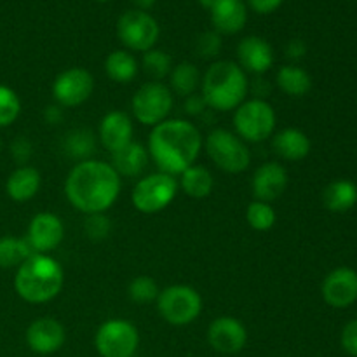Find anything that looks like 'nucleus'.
<instances>
[{
	"instance_id": "79ce46f5",
	"label": "nucleus",
	"mask_w": 357,
	"mask_h": 357,
	"mask_svg": "<svg viewBox=\"0 0 357 357\" xmlns=\"http://www.w3.org/2000/svg\"><path fill=\"white\" fill-rule=\"evenodd\" d=\"M44 117H45V122H47V124H52V126L59 124V122L63 121L61 107H59V105H54V107H52V105H49V107L45 108Z\"/></svg>"
},
{
	"instance_id": "c756f323",
	"label": "nucleus",
	"mask_w": 357,
	"mask_h": 357,
	"mask_svg": "<svg viewBox=\"0 0 357 357\" xmlns=\"http://www.w3.org/2000/svg\"><path fill=\"white\" fill-rule=\"evenodd\" d=\"M35 255L24 237H0V268L20 267L24 260Z\"/></svg>"
},
{
	"instance_id": "1a4fd4ad",
	"label": "nucleus",
	"mask_w": 357,
	"mask_h": 357,
	"mask_svg": "<svg viewBox=\"0 0 357 357\" xmlns=\"http://www.w3.org/2000/svg\"><path fill=\"white\" fill-rule=\"evenodd\" d=\"M131 110L139 124L155 128L169 117L173 110V93L162 82L152 80L143 84L132 96Z\"/></svg>"
},
{
	"instance_id": "7ed1b4c3",
	"label": "nucleus",
	"mask_w": 357,
	"mask_h": 357,
	"mask_svg": "<svg viewBox=\"0 0 357 357\" xmlns=\"http://www.w3.org/2000/svg\"><path fill=\"white\" fill-rule=\"evenodd\" d=\"M65 271L61 264L49 255H31L17 267L14 289L17 296L31 305L47 303L61 293Z\"/></svg>"
},
{
	"instance_id": "a18cd8bd",
	"label": "nucleus",
	"mask_w": 357,
	"mask_h": 357,
	"mask_svg": "<svg viewBox=\"0 0 357 357\" xmlns=\"http://www.w3.org/2000/svg\"><path fill=\"white\" fill-rule=\"evenodd\" d=\"M96 2H108V0H96Z\"/></svg>"
},
{
	"instance_id": "c85d7f7f",
	"label": "nucleus",
	"mask_w": 357,
	"mask_h": 357,
	"mask_svg": "<svg viewBox=\"0 0 357 357\" xmlns=\"http://www.w3.org/2000/svg\"><path fill=\"white\" fill-rule=\"evenodd\" d=\"M63 150H65L66 155L77 159L79 162L89 160L96 150V138L89 129H72L65 135Z\"/></svg>"
},
{
	"instance_id": "49530a36",
	"label": "nucleus",
	"mask_w": 357,
	"mask_h": 357,
	"mask_svg": "<svg viewBox=\"0 0 357 357\" xmlns=\"http://www.w3.org/2000/svg\"><path fill=\"white\" fill-rule=\"evenodd\" d=\"M0 152H2V142H0Z\"/></svg>"
},
{
	"instance_id": "58836bf2",
	"label": "nucleus",
	"mask_w": 357,
	"mask_h": 357,
	"mask_svg": "<svg viewBox=\"0 0 357 357\" xmlns=\"http://www.w3.org/2000/svg\"><path fill=\"white\" fill-rule=\"evenodd\" d=\"M206 108L208 107H206L201 94H190V96L185 98V112H187L188 115H192V117L204 114Z\"/></svg>"
},
{
	"instance_id": "f257e3e1",
	"label": "nucleus",
	"mask_w": 357,
	"mask_h": 357,
	"mask_svg": "<svg viewBox=\"0 0 357 357\" xmlns=\"http://www.w3.org/2000/svg\"><path fill=\"white\" fill-rule=\"evenodd\" d=\"M122 180L114 166L103 160H82L72 167L65 180L70 204L84 215L107 213L121 195Z\"/></svg>"
},
{
	"instance_id": "c03bdc74",
	"label": "nucleus",
	"mask_w": 357,
	"mask_h": 357,
	"mask_svg": "<svg viewBox=\"0 0 357 357\" xmlns=\"http://www.w3.org/2000/svg\"><path fill=\"white\" fill-rule=\"evenodd\" d=\"M218 2H220V0H199V3H201L204 9H209V10H211L213 7H215Z\"/></svg>"
},
{
	"instance_id": "0eeeda50",
	"label": "nucleus",
	"mask_w": 357,
	"mask_h": 357,
	"mask_svg": "<svg viewBox=\"0 0 357 357\" xmlns=\"http://www.w3.org/2000/svg\"><path fill=\"white\" fill-rule=\"evenodd\" d=\"M155 303L160 317L171 326L192 324L202 312V296L188 284H173L160 289Z\"/></svg>"
},
{
	"instance_id": "bb28decb",
	"label": "nucleus",
	"mask_w": 357,
	"mask_h": 357,
	"mask_svg": "<svg viewBox=\"0 0 357 357\" xmlns=\"http://www.w3.org/2000/svg\"><path fill=\"white\" fill-rule=\"evenodd\" d=\"M275 84L284 94L291 98H302L312 89V79L309 73L296 65L281 66L275 75Z\"/></svg>"
},
{
	"instance_id": "ddd939ff",
	"label": "nucleus",
	"mask_w": 357,
	"mask_h": 357,
	"mask_svg": "<svg viewBox=\"0 0 357 357\" xmlns=\"http://www.w3.org/2000/svg\"><path fill=\"white\" fill-rule=\"evenodd\" d=\"M24 239L35 255H49L65 239V225L54 213H38L31 218Z\"/></svg>"
},
{
	"instance_id": "20e7f679",
	"label": "nucleus",
	"mask_w": 357,
	"mask_h": 357,
	"mask_svg": "<svg viewBox=\"0 0 357 357\" xmlns=\"http://www.w3.org/2000/svg\"><path fill=\"white\" fill-rule=\"evenodd\" d=\"M248 91L246 72L234 61H215L201 79L202 100L215 112L236 110L246 101Z\"/></svg>"
},
{
	"instance_id": "7c9ffc66",
	"label": "nucleus",
	"mask_w": 357,
	"mask_h": 357,
	"mask_svg": "<svg viewBox=\"0 0 357 357\" xmlns=\"http://www.w3.org/2000/svg\"><path fill=\"white\" fill-rule=\"evenodd\" d=\"M142 66L146 75L152 77V80L160 82L162 79L169 77L171 70H173V59L160 49H150V51L143 52Z\"/></svg>"
},
{
	"instance_id": "aec40b11",
	"label": "nucleus",
	"mask_w": 357,
	"mask_h": 357,
	"mask_svg": "<svg viewBox=\"0 0 357 357\" xmlns=\"http://www.w3.org/2000/svg\"><path fill=\"white\" fill-rule=\"evenodd\" d=\"M211 21L216 33H239L248 21L246 3L243 0H220L211 9Z\"/></svg>"
},
{
	"instance_id": "39448f33",
	"label": "nucleus",
	"mask_w": 357,
	"mask_h": 357,
	"mask_svg": "<svg viewBox=\"0 0 357 357\" xmlns=\"http://www.w3.org/2000/svg\"><path fill=\"white\" fill-rule=\"evenodd\" d=\"M278 124L274 107L261 98H251L241 103L234 114L236 135L246 143H260L272 138Z\"/></svg>"
},
{
	"instance_id": "473e14b6",
	"label": "nucleus",
	"mask_w": 357,
	"mask_h": 357,
	"mask_svg": "<svg viewBox=\"0 0 357 357\" xmlns=\"http://www.w3.org/2000/svg\"><path fill=\"white\" fill-rule=\"evenodd\" d=\"M159 293V286H157V282L150 275H138L128 286V295L131 298V302L142 303V305L155 302Z\"/></svg>"
},
{
	"instance_id": "b1692460",
	"label": "nucleus",
	"mask_w": 357,
	"mask_h": 357,
	"mask_svg": "<svg viewBox=\"0 0 357 357\" xmlns=\"http://www.w3.org/2000/svg\"><path fill=\"white\" fill-rule=\"evenodd\" d=\"M357 202V185L351 180H335L323 190L324 208L333 213L351 211Z\"/></svg>"
},
{
	"instance_id": "dca6fc26",
	"label": "nucleus",
	"mask_w": 357,
	"mask_h": 357,
	"mask_svg": "<svg viewBox=\"0 0 357 357\" xmlns=\"http://www.w3.org/2000/svg\"><path fill=\"white\" fill-rule=\"evenodd\" d=\"M26 344L35 354H54L65 345V326L54 317H38L26 328Z\"/></svg>"
},
{
	"instance_id": "a878e982",
	"label": "nucleus",
	"mask_w": 357,
	"mask_h": 357,
	"mask_svg": "<svg viewBox=\"0 0 357 357\" xmlns=\"http://www.w3.org/2000/svg\"><path fill=\"white\" fill-rule=\"evenodd\" d=\"M105 72L114 82L129 84L138 75L139 65L131 52L117 49V51L110 52L105 59Z\"/></svg>"
},
{
	"instance_id": "2eb2a0df",
	"label": "nucleus",
	"mask_w": 357,
	"mask_h": 357,
	"mask_svg": "<svg viewBox=\"0 0 357 357\" xmlns=\"http://www.w3.org/2000/svg\"><path fill=\"white\" fill-rule=\"evenodd\" d=\"M324 302L333 309H347L357 300V272L338 267L324 278L321 286Z\"/></svg>"
},
{
	"instance_id": "423d86ee",
	"label": "nucleus",
	"mask_w": 357,
	"mask_h": 357,
	"mask_svg": "<svg viewBox=\"0 0 357 357\" xmlns=\"http://www.w3.org/2000/svg\"><path fill=\"white\" fill-rule=\"evenodd\" d=\"M206 153L216 167L229 174L244 173L251 164L248 143L229 129H213L206 136Z\"/></svg>"
},
{
	"instance_id": "ea45409f",
	"label": "nucleus",
	"mask_w": 357,
	"mask_h": 357,
	"mask_svg": "<svg viewBox=\"0 0 357 357\" xmlns=\"http://www.w3.org/2000/svg\"><path fill=\"white\" fill-rule=\"evenodd\" d=\"M251 6V9L258 14H271L274 10H278L281 7V3L284 0H248Z\"/></svg>"
},
{
	"instance_id": "f8f14e48",
	"label": "nucleus",
	"mask_w": 357,
	"mask_h": 357,
	"mask_svg": "<svg viewBox=\"0 0 357 357\" xmlns=\"http://www.w3.org/2000/svg\"><path fill=\"white\" fill-rule=\"evenodd\" d=\"M94 93V77L89 70L72 66L58 73L52 82V96L61 108H75L86 103Z\"/></svg>"
},
{
	"instance_id": "a19ab883",
	"label": "nucleus",
	"mask_w": 357,
	"mask_h": 357,
	"mask_svg": "<svg viewBox=\"0 0 357 357\" xmlns=\"http://www.w3.org/2000/svg\"><path fill=\"white\" fill-rule=\"evenodd\" d=\"M307 52L305 42L300 40V38H293L289 40V44L286 45V56L289 59H302Z\"/></svg>"
},
{
	"instance_id": "c9c22d12",
	"label": "nucleus",
	"mask_w": 357,
	"mask_h": 357,
	"mask_svg": "<svg viewBox=\"0 0 357 357\" xmlns=\"http://www.w3.org/2000/svg\"><path fill=\"white\" fill-rule=\"evenodd\" d=\"M195 52H197L199 58L202 59H211L215 58L216 54L222 49V37L220 33H216L215 30L213 31H204L197 37L195 40Z\"/></svg>"
},
{
	"instance_id": "393cba45",
	"label": "nucleus",
	"mask_w": 357,
	"mask_h": 357,
	"mask_svg": "<svg viewBox=\"0 0 357 357\" xmlns=\"http://www.w3.org/2000/svg\"><path fill=\"white\" fill-rule=\"evenodd\" d=\"M178 187L192 199H206L211 195L213 187H215V180L209 169L204 166H190L180 174L178 180Z\"/></svg>"
},
{
	"instance_id": "37998d69",
	"label": "nucleus",
	"mask_w": 357,
	"mask_h": 357,
	"mask_svg": "<svg viewBox=\"0 0 357 357\" xmlns=\"http://www.w3.org/2000/svg\"><path fill=\"white\" fill-rule=\"evenodd\" d=\"M131 2L135 3L139 10H146V9H150V7L155 6L157 0H131Z\"/></svg>"
},
{
	"instance_id": "6ab92c4d",
	"label": "nucleus",
	"mask_w": 357,
	"mask_h": 357,
	"mask_svg": "<svg viewBox=\"0 0 357 357\" xmlns=\"http://www.w3.org/2000/svg\"><path fill=\"white\" fill-rule=\"evenodd\" d=\"M132 135L135 128L131 117L122 110H112L105 114L98 128V138L110 153L129 145L132 142Z\"/></svg>"
},
{
	"instance_id": "72a5a7b5",
	"label": "nucleus",
	"mask_w": 357,
	"mask_h": 357,
	"mask_svg": "<svg viewBox=\"0 0 357 357\" xmlns=\"http://www.w3.org/2000/svg\"><path fill=\"white\" fill-rule=\"evenodd\" d=\"M21 114V100L16 91L0 84V128L14 124Z\"/></svg>"
},
{
	"instance_id": "2f4dec72",
	"label": "nucleus",
	"mask_w": 357,
	"mask_h": 357,
	"mask_svg": "<svg viewBox=\"0 0 357 357\" xmlns=\"http://www.w3.org/2000/svg\"><path fill=\"white\" fill-rule=\"evenodd\" d=\"M248 225L257 232H267L278 222V215L272 204L261 201H253L246 209Z\"/></svg>"
},
{
	"instance_id": "412c9836",
	"label": "nucleus",
	"mask_w": 357,
	"mask_h": 357,
	"mask_svg": "<svg viewBox=\"0 0 357 357\" xmlns=\"http://www.w3.org/2000/svg\"><path fill=\"white\" fill-rule=\"evenodd\" d=\"M310 139L303 131L296 128H286L272 136V149L281 159L303 160L310 153Z\"/></svg>"
},
{
	"instance_id": "4468645a",
	"label": "nucleus",
	"mask_w": 357,
	"mask_h": 357,
	"mask_svg": "<svg viewBox=\"0 0 357 357\" xmlns=\"http://www.w3.org/2000/svg\"><path fill=\"white\" fill-rule=\"evenodd\" d=\"M208 342L220 354H237L246 347L248 330L236 317H216L208 328Z\"/></svg>"
},
{
	"instance_id": "a211bd4d",
	"label": "nucleus",
	"mask_w": 357,
	"mask_h": 357,
	"mask_svg": "<svg viewBox=\"0 0 357 357\" xmlns=\"http://www.w3.org/2000/svg\"><path fill=\"white\" fill-rule=\"evenodd\" d=\"M237 65L246 73L261 75L274 66V51L265 38L250 35L244 37L237 45Z\"/></svg>"
},
{
	"instance_id": "4be33fe9",
	"label": "nucleus",
	"mask_w": 357,
	"mask_h": 357,
	"mask_svg": "<svg viewBox=\"0 0 357 357\" xmlns=\"http://www.w3.org/2000/svg\"><path fill=\"white\" fill-rule=\"evenodd\" d=\"M42 176L35 167L20 166L9 174L6 181V192L14 202H28L38 194Z\"/></svg>"
},
{
	"instance_id": "cd10ccee",
	"label": "nucleus",
	"mask_w": 357,
	"mask_h": 357,
	"mask_svg": "<svg viewBox=\"0 0 357 357\" xmlns=\"http://www.w3.org/2000/svg\"><path fill=\"white\" fill-rule=\"evenodd\" d=\"M201 79L202 77L197 66L188 61L178 63L169 73V89L178 96L187 98L190 94H195L197 87L201 86Z\"/></svg>"
},
{
	"instance_id": "e433bc0d",
	"label": "nucleus",
	"mask_w": 357,
	"mask_h": 357,
	"mask_svg": "<svg viewBox=\"0 0 357 357\" xmlns=\"http://www.w3.org/2000/svg\"><path fill=\"white\" fill-rule=\"evenodd\" d=\"M342 347L347 354L352 357H357V319L351 321V323L345 324V328L342 330Z\"/></svg>"
},
{
	"instance_id": "f03ea898",
	"label": "nucleus",
	"mask_w": 357,
	"mask_h": 357,
	"mask_svg": "<svg viewBox=\"0 0 357 357\" xmlns=\"http://www.w3.org/2000/svg\"><path fill=\"white\" fill-rule=\"evenodd\" d=\"M146 150L160 173L180 176L197 160L202 150V136L190 121L167 119L152 128Z\"/></svg>"
},
{
	"instance_id": "9d476101",
	"label": "nucleus",
	"mask_w": 357,
	"mask_h": 357,
	"mask_svg": "<svg viewBox=\"0 0 357 357\" xmlns=\"http://www.w3.org/2000/svg\"><path fill=\"white\" fill-rule=\"evenodd\" d=\"M138 345V328L126 319L105 321L94 335V347L101 357H132Z\"/></svg>"
},
{
	"instance_id": "9b49d317",
	"label": "nucleus",
	"mask_w": 357,
	"mask_h": 357,
	"mask_svg": "<svg viewBox=\"0 0 357 357\" xmlns=\"http://www.w3.org/2000/svg\"><path fill=\"white\" fill-rule=\"evenodd\" d=\"M159 24L146 10H126L117 21V37L129 51H150L159 40Z\"/></svg>"
},
{
	"instance_id": "6e6552de",
	"label": "nucleus",
	"mask_w": 357,
	"mask_h": 357,
	"mask_svg": "<svg viewBox=\"0 0 357 357\" xmlns=\"http://www.w3.org/2000/svg\"><path fill=\"white\" fill-rule=\"evenodd\" d=\"M176 194V176L157 171V173L143 176L135 185L131 192V202L136 211L143 213V215H157L174 201Z\"/></svg>"
},
{
	"instance_id": "5701e85b",
	"label": "nucleus",
	"mask_w": 357,
	"mask_h": 357,
	"mask_svg": "<svg viewBox=\"0 0 357 357\" xmlns=\"http://www.w3.org/2000/svg\"><path fill=\"white\" fill-rule=\"evenodd\" d=\"M149 150L142 143L136 142H131L124 149L112 153V166H114V169L117 171L121 178L139 176L146 169V166H149Z\"/></svg>"
},
{
	"instance_id": "f3484780",
	"label": "nucleus",
	"mask_w": 357,
	"mask_h": 357,
	"mask_svg": "<svg viewBox=\"0 0 357 357\" xmlns=\"http://www.w3.org/2000/svg\"><path fill=\"white\" fill-rule=\"evenodd\" d=\"M288 171L279 162H265L258 167L251 178V190L255 201L268 202L278 201L288 188Z\"/></svg>"
},
{
	"instance_id": "4c0bfd02",
	"label": "nucleus",
	"mask_w": 357,
	"mask_h": 357,
	"mask_svg": "<svg viewBox=\"0 0 357 357\" xmlns=\"http://www.w3.org/2000/svg\"><path fill=\"white\" fill-rule=\"evenodd\" d=\"M13 155L17 164L24 166V164L28 162V159L31 157V143L28 142L26 138H23V136L17 138L16 142L13 143Z\"/></svg>"
},
{
	"instance_id": "f704fd0d",
	"label": "nucleus",
	"mask_w": 357,
	"mask_h": 357,
	"mask_svg": "<svg viewBox=\"0 0 357 357\" xmlns=\"http://www.w3.org/2000/svg\"><path fill=\"white\" fill-rule=\"evenodd\" d=\"M112 223L105 213H98V215H87L86 222H84V232L91 241H103L110 236Z\"/></svg>"
}]
</instances>
